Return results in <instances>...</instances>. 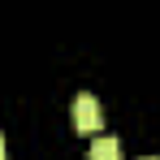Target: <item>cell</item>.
<instances>
[{"instance_id": "7a4b0ae2", "label": "cell", "mask_w": 160, "mask_h": 160, "mask_svg": "<svg viewBox=\"0 0 160 160\" xmlns=\"http://www.w3.org/2000/svg\"><path fill=\"white\" fill-rule=\"evenodd\" d=\"M91 160H121V143L108 138V134H100V138L91 143Z\"/></svg>"}, {"instance_id": "277c9868", "label": "cell", "mask_w": 160, "mask_h": 160, "mask_svg": "<svg viewBox=\"0 0 160 160\" xmlns=\"http://www.w3.org/2000/svg\"><path fill=\"white\" fill-rule=\"evenodd\" d=\"M143 160H156V156H143Z\"/></svg>"}, {"instance_id": "6da1fadb", "label": "cell", "mask_w": 160, "mask_h": 160, "mask_svg": "<svg viewBox=\"0 0 160 160\" xmlns=\"http://www.w3.org/2000/svg\"><path fill=\"white\" fill-rule=\"evenodd\" d=\"M100 121H104V108H100V100H95L91 91H82L78 100H74V126H78L82 134H95V130H100Z\"/></svg>"}, {"instance_id": "3957f363", "label": "cell", "mask_w": 160, "mask_h": 160, "mask_svg": "<svg viewBox=\"0 0 160 160\" xmlns=\"http://www.w3.org/2000/svg\"><path fill=\"white\" fill-rule=\"evenodd\" d=\"M0 160H4V134H0Z\"/></svg>"}]
</instances>
